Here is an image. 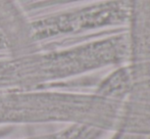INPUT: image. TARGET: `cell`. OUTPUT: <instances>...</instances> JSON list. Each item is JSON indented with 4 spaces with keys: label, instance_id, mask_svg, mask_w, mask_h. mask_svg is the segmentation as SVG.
Instances as JSON below:
<instances>
[{
    "label": "cell",
    "instance_id": "cell-1",
    "mask_svg": "<svg viewBox=\"0 0 150 139\" xmlns=\"http://www.w3.org/2000/svg\"><path fill=\"white\" fill-rule=\"evenodd\" d=\"M101 91L106 95L125 97L150 92V62L125 67L110 76L101 84Z\"/></svg>",
    "mask_w": 150,
    "mask_h": 139
}]
</instances>
